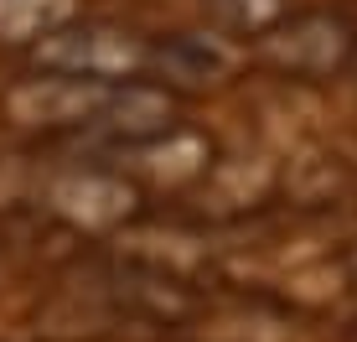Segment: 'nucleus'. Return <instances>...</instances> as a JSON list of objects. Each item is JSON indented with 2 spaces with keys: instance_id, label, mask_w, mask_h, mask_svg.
Returning <instances> with one entry per match:
<instances>
[{
  "instance_id": "1",
  "label": "nucleus",
  "mask_w": 357,
  "mask_h": 342,
  "mask_svg": "<svg viewBox=\"0 0 357 342\" xmlns=\"http://www.w3.org/2000/svg\"><path fill=\"white\" fill-rule=\"evenodd\" d=\"M155 42L135 36L109 21H68L52 36L31 47V63L47 78H73V83H135L151 73Z\"/></svg>"
},
{
  "instance_id": "2",
  "label": "nucleus",
  "mask_w": 357,
  "mask_h": 342,
  "mask_svg": "<svg viewBox=\"0 0 357 342\" xmlns=\"http://www.w3.org/2000/svg\"><path fill=\"white\" fill-rule=\"evenodd\" d=\"M357 31L342 10H290L275 31L259 36V57L285 78H331L352 68Z\"/></svg>"
},
{
  "instance_id": "3",
  "label": "nucleus",
  "mask_w": 357,
  "mask_h": 342,
  "mask_svg": "<svg viewBox=\"0 0 357 342\" xmlns=\"http://www.w3.org/2000/svg\"><path fill=\"white\" fill-rule=\"evenodd\" d=\"M68 21H78V0H0V42L6 47H36Z\"/></svg>"
},
{
  "instance_id": "4",
  "label": "nucleus",
  "mask_w": 357,
  "mask_h": 342,
  "mask_svg": "<svg viewBox=\"0 0 357 342\" xmlns=\"http://www.w3.org/2000/svg\"><path fill=\"white\" fill-rule=\"evenodd\" d=\"M202 16L213 31L259 42L264 31H275L290 16V0H202Z\"/></svg>"
},
{
  "instance_id": "5",
  "label": "nucleus",
  "mask_w": 357,
  "mask_h": 342,
  "mask_svg": "<svg viewBox=\"0 0 357 342\" xmlns=\"http://www.w3.org/2000/svg\"><path fill=\"white\" fill-rule=\"evenodd\" d=\"M223 68H228V63H223V52H213L202 36H166V42H155V52H151V73H166V78H187V83L218 78Z\"/></svg>"
},
{
  "instance_id": "6",
  "label": "nucleus",
  "mask_w": 357,
  "mask_h": 342,
  "mask_svg": "<svg viewBox=\"0 0 357 342\" xmlns=\"http://www.w3.org/2000/svg\"><path fill=\"white\" fill-rule=\"evenodd\" d=\"M352 73H357V52H352Z\"/></svg>"
}]
</instances>
